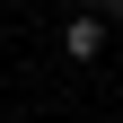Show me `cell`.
Returning a JSON list of instances; mask_svg holds the SVG:
<instances>
[{"instance_id":"2","label":"cell","mask_w":123,"mask_h":123,"mask_svg":"<svg viewBox=\"0 0 123 123\" xmlns=\"http://www.w3.org/2000/svg\"><path fill=\"white\" fill-rule=\"evenodd\" d=\"M97 18H105V26H123V0H97Z\"/></svg>"},{"instance_id":"1","label":"cell","mask_w":123,"mask_h":123,"mask_svg":"<svg viewBox=\"0 0 123 123\" xmlns=\"http://www.w3.org/2000/svg\"><path fill=\"white\" fill-rule=\"evenodd\" d=\"M105 35H114V26H105L97 9H79V18L62 26V53H70V62H97V53H105Z\"/></svg>"}]
</instances>
